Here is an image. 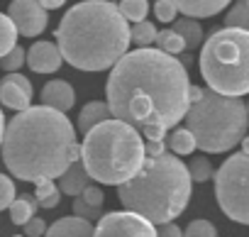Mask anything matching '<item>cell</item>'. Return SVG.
Listing matches in <instances>:
<instances>
[{
    "instance_id": "44dd1931",
    "label": "cell",
    "mask_w": 249,
    "mask_h": 237,
    "mask_svg": "<svg viewBox=\"0 0 249 237\" xmlns=\"http://www.w3.org/2000/svg\"><path fill=\"white\" fill-rule=\"evenodd\" d=\"M117 10L127 22H140V20H147L149 3L147 0H122V3H117Z\"/></svg>"
},
{
    "instance_id": "cb8c5ba5",
    "label": "cell",
    "mask_w": 249,
    "mask_h": 237,
    "mask_svg": "<svg viewBox=\"0 0 249 237\" xmlns=\"http://www.w3.org/2000/svg\"><path fill=\"white\" fill-rule=\"evenodd\" d=\"M169 147H171L174 154L186 157V154H191V152L196 149V140H193V135H191L186 128H181V130H174V132H171Z\"/></svg>"
},
{
    "instance_id": "603a6c76",
    "label": "cell",
    "mask_w": 249,
    "mask_h": 237,
    "mask_svg": "<svg viewBox=\"0 0 249 237\" xmlns=\"http://www.w3.org/2000/svg\"><path fill=\"white\" fill-rule=\"evenodd\" d=\"M154 44H157L161 52L171 54V56H176V54H181V52L186 49L183 39H181V37H178L174 30H161V32H157V39H154Z\"/></svg>"
},
{
    "instance_id": "8992f818",
    "label": "cell",
    "mask_w": 249,
    "mask_h": 237,
    "mask_svg": "<svg viewBox=\"0 0 249 237\" xmlns=\"http://www.w3.org/2000/svg\"><path fill=\"white\" fill-rule=\"evenodd\" d=\"M183 117L186 130L196 140V147L208 154L230 152L247 137V105L234 95L203 88L200 98L188 103Z\"/></svg>"
},
{
    "instance_id": "484cf974",
    "label": "cell",
    "mask_w": 249,
    "mask_h": 237,
    "mask_svg": "<svg viewBox=\"0 0 249 237\" xmlns=\"http://www.w3.org/2000/svg\"><path fill=\"white\" fill-rule=\"evenodd\" d=\"M18 44V30L8 15L0 13V56H5Z\"/></svg>"
},
{
    "instance_id": "ba28073f",
    "label": "cell",
    "mask_w": 249,
    "mask_h": 237,
    "mask_svg": "<svg viewBox=\"0 0 249 237\" xmlns=\"http://www.w3.org/2000/svg\"><path fill=\"white\" fill-rule=\"evenodd\" d=\"M215 196L222 208V213L239 222H249V191H247V179H249V157L247 152L232 154L215 174Z\"/></svg>"
},
{
    "instance_id": "3957f363",
    "label": "cell",
    "mask_w": 249,
    "mask_h": 237,
    "mask_svg": "<svg viewBox=\"0 0 249 237\" xmlns=\"http://www.w3.org/2000/svg\"><path fill=\"white\" fill-rule=\"evenodd\" d=\"M56 47L73 69L105 71L130 49V25L110 0H83L56 27Z\"/></svg>"
},
{
    "instance_id": "1f68e13d",
    "label": "cell",
    "mask_w": 249,
    "mask_h": 237,
    "mask_svg": "<svg viewBox=\"0 0 249 237\" xmlns=\"http://www.w3.org/2000/svg\"><path fill=\"white\" fill-rule=\"evenodd\" d=\"M176 5L171 3V0H157L154 3V15L159 22H174L176 20Z\"/></svg>"
},
{
    "instance_id": "f1b7e54d",
    "label": "cell",
    "mask_w": 249,
    "mask_h": 237,
    "mask_svg": "<svg viewBox=\"0 0 249 237\" xmlns=\"http://www.w3.org/2000/svg\"><path fill=\"white\" fill-rule=\"evenodd\" d=\"M73 215L76 218H83V220H88V222H98V218L103 215V208H93V205H88L81 196H76L73 198Z\"/></svg>"
},
{
    "instance_id": "4dcf8cb0",
    "label": "cell",
    "mask_w": 249,
    "mask_h": 237,
    "mask_svg": "<svg viewBox=\"0 0 249 237\" xmlns=\"http://www.w3.org/2000/svg\"><path fill=\"white\" fill-rule=\"evenodd\" d=\"M15 198V181L5 174H0V210H8Z\"/></svg>"
},
{
    "instance_id": "d4e9b609",
    "label": "cell",
    "mask_w": 249,
    "mask_h": 237,
    "mask_svg": "<svg viewBox=\"0 0 249 237\" xmlns=\"http://www.w3.org/2000/svg\"><path fill=\"white\" fill-rule=\"evenodd\" d=\"M186 169H188L191 181H196V183H205V181H210L213 174H215V169H213V164H210L208 157H193Z\"/></svg>"
},
{
    "instance_id": "30bf717a",
    "label": "cell",
    "mask_w": 249,
    "mask_h": 237,
    "mask_svg": "<svg viewBox=\"0 0 249 237\" xmlns=\"http://www.w3.org/2000/svg\"><path fill=\"white\" fill-rule=\"evenodd\" d=\"M8 18L13 20L18 35L30 39L42 35L49 25V15L39 5V0H13L8 5Z\"/></svg>"
},
{
    "instance_id": "8fae6325",
    "label": "cell",
    "mask_w": 249,
    "mask_h": 237,
    "mask_svg": "<svg viewBox=\"0 0 249 237\" xmlns=\"http://www.w3.org/2000/svg\"><path fill=\"white\" fill-rule=\"evenodd\" d=\"M32 95H35V88H32L27 76L10 71L5 78H0V103L5 108H13V110L20 112V110L30 108Z\"/></svg>"
},
{
    "instance_id": "6da1fadb",
    "label": "cell",
    "mask_w": 249,
    "mask_h": 237,
    "mask_svg": "<svg viewBox=\"0 0 249 237\" xmlns=\"http://www.w3.org/2000/svg\"><path fill=\"white\" fill-rule=\"evenodd\" d=\"M105 95L115 120L132 125L147 140H164L188 110L186 66L152 47L124 52L110 66Z\"/></svg>"
},
{
    "instance_id": "d590c367",
    "label": "cell",
    "mask_w": 249,
    "mask_h": 237,
    "mask_svg": "<svg viewBox=\"0 0 249 237\" xmlns=\"http://www.w3.org/2000/svg\"><path fill=\"white\" fill-rule=\"evenodd\" d=\"M183 235V230L171 220V222H161L159 227H157V237H181Z\"/></svg>"
},
{
    "instance_id": "ffe728a7",
    "label": "cell",
    "mask_w": 249,
    "mask_h": 237,
    "mask_svg": "<svg viewBox=\"0 0 249 237\" xmlns=\"http://www.w3.org/2000/svg\"><path fill=\"white\" fill-rule=\"evenodd\" d=\"M35 201L39 208H56L61 203V191L59 186L54 183V179H47V181H37V188H35Z\"/></svg>"
},
{
    "instance_id": "7a4b0ae2",
    "label": "cell",
    "mask_w": 249,
    "mask_h": 237,
    "mask_svg": "<svg viewBox=\"0 0 249 237\" xmlns=\"http://www.w3.org/2000/svg\"><path fill=\"white\" fill-rule=\"evenodd\" d=\"M0 152L8 171L20 181L37 183L56 179L78 159L76 128L66 112L54 108H25L5 125Z\"/></svg>"
},
{
    "instance_id": "9a60e30c",
    "label": "cell",
    "mask_w": 249,
    "mask_h": 237,
    "mask_svg": "<svg viewBox=\"0 0 249 237\" xmlns=\"http://www.w3.org/2000/svg\"><path fill=\"white\" fill-rule=\"evenodd\" d=\"M42 237H93V222L76 218V215L59 218L54 225L44 230Z\"/></svg>"
},
{
    "instance_id": "e575fe53",
    "label": "cell",
    "mask_w": 249,
    "mask_h": 237,
    "mask_svg": "<svg viewBox=\"0 0 249 237\" xmlns=\"http://www.w3.org/2000/svg\"><path fill=\"white\" fill-rule=\"evenodd\" d=\"M166 152V142L164 140H147L144 142V157H159Z\"/></svg>"
},
{
    "instance_id": "d6986e66",
    "label": "cell",
    "mask_w": 249,
    "mask_h": 237,
    "mask_svg": "<svg viewBox=\"0 0 249 237\" xmlns=\"http://www.w3.org/2000/svg\"><path fill=\"white\" fill-rule=\"evenodd\" d=\"M37 201H35V196L32 193H22V196H18V198H13V203L8 205V210H10V220L15 222V225H25L35 213H37Z\"/></svg>"
},
{
    "instance_id": "7c38bea8",
    "label": "cell",
    "mask_w": 249,
    "mask_h": 237,
    "mask_svg": "<svg viewBox=\"0 0 249 237\" xmlns=\"http://www.w3.org/2000/svg\"><path fill=\"white\" fill-rule=\"evenodd\" d=\"M25 64L35 73H54L64 66V56L54 42H37L25 52Z\"/></svg>"
},
{
    "instance_id": "5bb4252c",
    "label": "cell",
    "mask_w": 249,
    "mask_h": 237,
    "mask_svg": "<svg viewBox=\"0 0 249 237\" xmlns=\"http://www.w3.org/2000/svg\"><path fill=\"white\" fill-rule=\"evenodd\" d=\"M56 179H59V191L66 193V196H71V198L81 196V191L90 183V176H88V171L83 169L81 159H73Z\"/></svg>"
},
{
    "instance_id": "836d02e7",
    "label": "cell",
    "mask_w": 249,
    "mask_h": 237,
    "mask_svg": "<svg viewBox=\"0 0 249 237\" xmlns=\"http://www.w3.org/2000/svg\"><path fill=\"white\" fill-rule=\"evenodd\" d=\"M22 227H25V237H42L44 230H47V222H44L42 218H35V215H32Z\"/></svg>"
},
{
    "instance_id": "52a82bcc",
    "label": "cell",
    "mask_w": 249,
    "mask_h": 237,
    "mask_svg": "<svg viewBox=\"0 0 249 237\" xmlns=\"http://www.w3.org/2000/svg\"><path fill=\"white\" fill-rule=\"evenodd\" d=\"M200 76L210 91L242 98L249 93V32L225 27L210 35L200 52Z\"/></svg>"
},
{
    "instance_id": "4316f807",
    "label": "cell",
    "mask_w": 249,
    "mask_h": 237,
    "mask_svg": "<svg viewBox=\"0 0 249 237\" xmlns=\"http://www.w3.org/2000/svg\"><path fill=\"white\" fill-rule=\"evenodd\" d=\"M227 27H237V30H247L249 27V8L247 0H234V5L230 8L227 18H225Z\"/></svg>"
},
{
    "instance_id": "83f0119b",
    "label": "cell",
    "mask_w": 249,
    "mask_h": 237,
    "mask_svg": "<svg viewBox=\"0 0 249 237\" xmlns=\"http://www.w3.org/2000/svg\"><path fill=\"white\" fill-rule=\"evenodd\" d=\"M181 237H217V230L210 220H191Z\"/></svg>"
},
{
    "instance_id": "7402d4cb",
    "label": "cell",
    "mask_w": 249,
    "mask_h": 237,
    "mask_svg": "<svg viewBox=\"0 0 249 237\" xmlns=\"http://www.w3.org/2000/svg\"><path fill=\"white\" fill-rule=\"evenodd\" d=\"M154 39H157V27H154L152 22L140 20V22L132 25V30H130V42H135L137 47H152Z\"/></svg>"
},
{
    "instance_id": "e0dca14e",
    "label": "cell",
    "mask_w": 249,
    "mask_h": 237,
    "mask_svg": "<svg viewBox=\"0 0 249 237\" xmlns=\"http://www.w3.org/2000/svg\"><path fill=\"white\" fill-rule=\"evenodd\" d=\"M110 108H107V103L105 100H90V103H86L83 105V110L78 112V132H88L90 128H95L98 123H103V120H110Z\"/></svg>"
},
{
    "instance_id": "4fadbf2b",
    "label": "cell",
    "mask_w": 249,
    "mask_h": 237,
    "mask_svg": "<svg viewBox=\"0 0 249 237\" xmlns=\"http://www.w3.org/2000/svg\"><path fill=\"white\" fill-rule=\"evenodd\" d=\"M39 98H42V105L54 108V110H59V112L71 110L73 103H76V93H73L71 83H69V81H61V78L47 81L44 88H42V93H39Z\"/></svg>"
},
{
    "instance_id": "8d00e7d4",
    "label": "cell",
    "mask_w": 249,
    "mask_h": 237,
    "mask_svg": "<svg viewBox=\"0 0 249 237\" xmlns=\"http://www.w3.org/2000/svg\"><path fill=\"white\" fill-rule=\"evenodd\" d=\"M66 3V0H39V5L44 8V10H56V8H61Z\"/></svg>"
},
{
    "instance_id": "277c9868",
    "label": "cell",
    "mask_w": 249,
    "mask_h": 237,
    "mask_svg": "<svg viewBox=\"0 0 249 237\" xmlns=\"http://www.w3.org/2000/svg\"><path fill=\"white\" fill-rule=\"evenodd\" d=\"M193 196V181L186 164L164 152L159 157H144L140 171L117 186V198L124 210L147 218L152 225L176 220Z\"/></svg>"
},
{
    "instance_id": "f546056e",
    "label": "cell",
    "mask_w": 249,
    "mask_h": 237,
    "mask_svg": "<svg viewBox=\"0 0 249 237\" xmlns=\"http://www.w3.org/2000/svg\"><path fill=\"white\" fill-rule=\"evenodd\" d=\"M20 66H25V49L15 44L5 56H0V69H5V71H18Z\"/></svg>"
},
{
    "instance_id": "74e56055",
    "label": "cell",
    "mask_w": 249,
    "mask_h": 237,
    "mask_svg": "<svg viewBox=\"0 0 249 237\" xmlns=\"http://www.w3.org/2000/svg\"><path fill=\"white\" fill-rule=\"evenodd\" d=\"M3 130H5V115L0 110V142H3Z\"/></svg>"
},
{
    "instance_id": "2e32d148",
    "label": "cell",
    "mask_w": 249,
    "mask_h": 237,
    "mask_svg": "<svg viewBox=\"0 0 249 237\" xmlns=\"http://www.w3.org/2000/svg\"><path fill=\"white\" fill-rule=\"evenodd\" d=\"M178 13H183L186 18H213L217 13H222L232 0H171Z\"/></svg>"
},
{
    "instance_id": "ac0fdd59",
    "label": "cell",
    "mask_w": 249,
    "mask_h": 237,
    "mask_svg": "<svg viewBox=\"0 0 249 237\" xmlns=\"http://www.w3.org/2000/svg\"><path fill=\"white\" fill-rule=\"evenodd\" d=\"M171 30L183 39L186 49H196V47L203 42V27L198 25V20H196V18H181V20H176V22H174V27H171Z\"/></svg>"
},
{
    "instance_id": "5b68a950",
    "label": "cell",
    "mask_w": 249,
    "mask_h": 237,
    "mask_svg": "<svg viewBox=\"0 0 249 237\" xmlns=\"http://www.w3.org/2000/svg\"><path fill=\"white\" fill-rule=\"evenodd\" d=\"M78 159L93 181L120 186L140 171L144 162V140L132 125L110 117L83 135Z\"/></svg>"
},
{
    "instance_id": "9c48e42d",
    "label": "cell",
    "mask_w": 249,
    "mask_h": 237,
    "mask_svg": "<svg viewBox=\"0 0 249 237\" xmlns=\"http://www.w3.org/2000/svg\"><path fill=\"white\" fill-rule=\"evenodd\" d=\"M93 237H157V227L132 210H115L98 218Z\"/></svg>"
},
{
    "instance_id": "d6a6232c",
    "label": "cell",
    "mask_w": 249,
    "mask_h": 237,
    "mask_svg": "<svg viewBox=\"0 0 249 237\" xmlns=\"http://www.w3.org/2000/svg\"><path fill=\"white\" fill-rule=\"evenodd\" d=\"M81 198L88 203V205H93V208H103V203H105V196H103V191L98 188V186H86L83 191H81Z\"/></svg>"
}]
</instances>
